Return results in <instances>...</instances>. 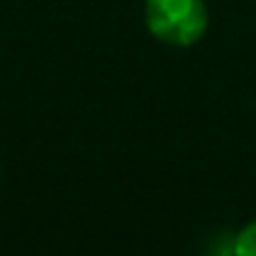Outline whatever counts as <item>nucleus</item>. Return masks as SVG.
Instances as JSON below:
<instances>
[{"label": "nucleus", "instance_id": "f257e3e1", "mask_svg": "<svg viewBox=\"0 0 256 256\" xmlns=\"http://www.w3.org/2000/svg\"><path fill=\"white\" fill-rule=\"evenodd\" d=\"M146 30L168 47H193L210 30V8L204 0H146Z\"/></svg>", "mask_w": 256, "mask_h": 256}, {"label": "nucleus", "instance_id": "f03ea898", "mask_svg": "<svg viewBox=\"0 0 256 256\" xmlns=\"http://www.w3.org/2000/svg\"><path fill=\"white\" fill-rule=\"evenodd\" d=\"M232 256H256V218L232 237Z\"/></svg>", "mask_w": 256, "mask_h": 256}]
</instances>
